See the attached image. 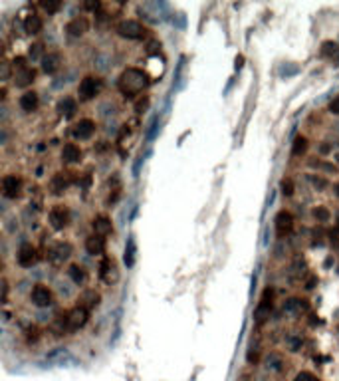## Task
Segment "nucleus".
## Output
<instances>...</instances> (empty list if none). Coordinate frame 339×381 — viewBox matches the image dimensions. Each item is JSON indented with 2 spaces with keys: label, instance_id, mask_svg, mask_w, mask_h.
<instances>
[{
  "label": "nucleus",
  "instance_id": "1",
  "mask_svg": "<svg viewBox=\"0 0 339 381\" xmlns=\"http://www.w3.org/2000/svg\"><path fill=\"white\" fill-rule=\"evenodd\" d=\"M147 86H149V76H147V72L141 70V68H127V70L119 76V80H117V88H119L121 95H123V97H129V99H133V97H137L141 92H145Z\"/></svg>",
  "mask_w": 339,
  "mask_h": 381
},
{
  "label": "nucleus",
  "instance_id": "2",
  "mask_svg": "<svg viewBox=\"0 0 339 381\" xmlns=\"http://www.w3.org/2000/svg\"><path fill=\"white\" fill-rule=\"evenodd\" d=\"M115 32L127 40H143L147 36V28L139 20H133V18H125V20L117 22Z\"/></svg>",
  "mask_w": 339,
  "mask_h": 381
},
{
  "label": "nucleus",
  "instance_id": "3",
  "mask_svg": "<svg viewBox=\"0 0 339 381\" xmlns=\"http://www.w3.org/2000/svg\"><path fill=\"white\" fill-rule=\"evenodd\" d=\"M89 312L82 306H74L70 312H66V316L62 318V328L64 332H78L80 328H84L87 324Z\"/></svg>",
  "mask_w": 339,
  "mask_h": 381
},
{
  "label": "nucleus",
  "instance_id": "4",
  "mask_svg": "<svg viewBox=\"0 0 339 381\" xmlns=\"http://www.w3.org/2000/svg\"><path fill=\"white\" fill-rule=\"evenodd\" d=\"M103 88V82L95 76H85L78 86V97L80 101H91Z\"/></svg>",
  "mask_w": 339,
  "mask_h": 381
},
{
  "label": "nucleus",
  "instance_id": "5",
  "mask_svg": "<svg viewBox=\"0 0 339 381\" xmlns=\"http://www.w3.org/2000/svg\"><path fill=\"white\" fill-rule=\"evenodd\" d=\"M72 252H74V248L70 242H58L48 250V260L52 264H64L66 260H70Z\"/></svg>",
  "mask_w": 339,
  "mask_h": 381
},
{
  "label": "nucleus",
  "instance_id": "6",
  "mask_svg": "<svg viewBox=\"0 0 339 381\" xmlns=\"http://www.w3.org/2000/svg\"><path fill=\"white\" fill-rule=\"evenodd\" d=\"M30 300H32V304L38 306V308H48V306H52V302H54V294H52V290H50L48 286L36 284L34 290H32V294H30Z\"/></svg>",
  "mask_w": 339,
  "mask_h": 381
},
{
  "label": "nucleus",
  "instance_id": "7",
  "mask_svg": "<svg viewBox=\"0 0 339 381\" xmlns=\"http://www.w3.org/2000/svg\"><path fill=\"white\" fill-rule=\"evenodd\" d=\"M50 224H52V228H56V230H64L66 226H68V222H70V210H68V206L66 204H56L52 210H50Z\"/></svg>",
  "mask_w": 339,
  "mask_h": 381
},
{
  "label": "nucleus",
  "instance_id": "8",
  "mask_svg": "<svg viewBox=\"0 0 339 381\" xmlns=\"http://www.w3.org/2000/svg\"><path fill=\"white\" fill-rule=\"evenodd\" d=\"M274 222H276V234H278L280 238L288 236V234L294 230V214H292L290 210H280V212L276 214Z\"/></svg>",
  "mask_w": 339,
  "mask_h": 381
},
{
  "label": "nucleus",
  "instance_id": "9",
  "mask_svg": "<svg viewBox=\"0 0 339 381\" xmlns=\"http://www.w3.org/2000/svg\"><path fill=\"white\" fill-rule=\"evenodd\" d=\"M95 133V121L93 119H80L76 125H74V129H72V135L76 137V139H80V141H87V139H91V135Z\"/></svg>",
  "mask_w": 339,
  "mask_h": 381
},
{
  "label": "nucleus",
  "instance_id": "10",
  "mask_svg": "<svg viewBox=\"0 0 339 381\" xmlns=\"http://www.w3.org/2000/svg\"><path fill=\"white\" fill-rule=\"evenodd\" d=\"M89 30V20L85 16H76L66 24V34L72 38H82Z\"/></svg>",
  "mask_w": 339,
  "mask_h": 381
},
{
  "label": "nucleus",
  "instance_id": "11",
  "mask_svg": "<svg viewBox=\"0 0 339 381\" xmlns=\"http://www.w3.org/2000/svg\"><path fill=\"white\" fill-rule=\"evenodd\" d=\"M16 260H18V264L22 266V268H30V266H34L36 262H38V250L32 246V244H22L20 246V250H18V254H16Z\"/></svg>",
  "mask_w": 339,
  "mask_h": 381
},
{
  "label": "nucleus",
  "instance_id": "12",
  "mask_svg": "<svg viewBox=\"0 0 339 381\" xmlns=\"http://www.w3.org/2000/svg\"><path fill=\"white\" fill-rule=\"evenodd\" d=\"M22 192V179L18 175H6L2 179V194L6 198H16Z\"/></svg>",
  "mask_w": 339,
  "mask_h": 381
},
{
  "label": "nucleus",
  "instance_id": "13",
  "mask_svg": "<svg viewBox=\"0 0 339 381\" xmlns=\"http://www.w3.org/2000/svg\"><path fill=\"white\" fill-rule=\"evenodd\" d=\"M270 314H272V300H268V296H264V298L260 300V304L256 306V310H254V324H256V326L266 324L268 318H270Z\"/></svg>",
  "mask_w": 339,
  "mask_h": 381
},
{
  "label": "nucleus",
  "instance_id": "14",
  "mask_svg": "<svg viewBox=\"0 0 339 381\" xmlns=\"http://www.w3.org/2000/svg\"><path fill=\"white\" fill-rule=\"evenodd\" d=\"M14 86L16 88H28V86H32L34 84V80H36V70L34 68H24V70H20V72H14Z\"/></svg>",
  "mask_w": 339,
  "mask_h": 381
},
{
  "label": "nucleus",
  "instance_id": "15",
  "mask_svg": "<svg viewBox=\"0 0 339 381\" xmlns=\"http://www.w3.org/2000/svg\"><path fill=\"white\" fill-rule=\"evenodd\" d=\"M62 66V56L58 52H50L42 58V72L44 74H56Z\"/></svg>",
  "mask_w": 339,
  "mask_h": 381
},
{
  "label": "nucleus",
  "instance_id": "16",
  "mask_svg": "<svg viewBox=\"0 0 339 381\" xmlns=\"http://www.w3.org/2000/svg\"><path fill=\"white\" fill-rule=\"evenodd\" d=\"M93 232L97 234V236H107V234H111L113 232V224H111V218L109 216H105V214H99V216H95L93 218Z\"/></svg>",
  "mask_w": 339,
  "mask_h": 381
},
{
  "label": "nucleus",
  "instance_id": "17",
  "mask_svg": "<svg viewBox=\"0 0 339 381\" xmlns=\"http://www.w3.org/2000/svg\"><path fill=\"white\" fill-rule=\"evenodd\" d=\"M308 300H302V298H292L284 304V312L290 314V316H302L304 312H308Z\"/></svg>",
  "mask_w": 339,
  "mask_h": 381
},
{
  "label": "nucleus",
  "instance_id": "18",
  "mask_svg": "<svg viewBox=\"0 0 339 381\" xmlns=\"http://www.w3.org/2000/svg\"><path fill=\"white\" fill-rule=\"evenodd\" d=\"M18 103H20L22 111H26V113H32V111H36V107H38L40 99H38V94H36V92H24V94L20 95Z\"/></svg>",
  "mask_w": 339,
  "mask_h": 381
},
{
  "label": "nucleus",
  "instance_id": "19",
  "mask_svg": "<svg viewBox=\"0 0 339 381\" xmlns=\"http://www.w3.org/2000/svg\"><path fill=\"white\" fill-rule=\"evenodd\" d=\"M99 300H101V296H99L95 290H87V292H84V294L80 296L78 306H82V308H85L87 312H91L93 308L99 306Z\"/></svg>",
  "mask_w": 339,
  "mask_h": 381
},
{
  "label": "nucleus",
  "instance_id": "20",
  "mask_svg": "<svg viewBox=\"0 0 339 381\" xmlns=\"http://www.w3.org/2000/svg\"><path fill=\"white\" fill-rule=\"evenodd\" d=\"M42 26H44V22H42V16H38V14H28L26 16V20H24V32L26 34H30V36H36V34H40L42 32Z\"/></svg>",
  "mask_w": 339,
  "mask_h": 381
},
{
  "label": "nucleus",
  "instance_id": "21",
  "mask_svg": "<svg viewBox=\"0 0 339 381\" xmlns=\"http://www.w3.org/2000/svg\"><path fill=\"white\" fill-rule=\"evenodd\" d=\"M62 161L64 163H80L82 161V149L76 143H66L62 149Z\"/></svg>",
  "mask_w": 339,
  "mask_h": 381
},
{
  "label": "nucleus",
  "instance_id": "22",
  "mask_svg": "<svg viewBox=\"0 0 339 381\" xmlns=\"http://www.w3.org/2000/svg\"><path fill=\"white\" fill-rule=\"evenodd\" d=\"M85 250H87V254H91V256L103 254V250H105V238H103V236H97V234H91V236L85 240Z\"/></svg>",
  "mask_w": 339,
  "mask_h": 381
},
{
  "label": "nucleus",
  "instance_id": "23",
  "mask_svg": "<svg viewBox=\"0 0 339 381\" xmlns=\"http://www.w3.org/2000/svg\"><path fill=\"white\" fill-rule=\"evenodd\" d=\"M58 111H60V115H64V117H74V113L78 111V99H76V97H64V99H60Z\"/></svg>",
  "mask_w": 339,
  "mask_h": 381
},
{
  "label": "nucleus",
  "instance_id": "24",
  "mask_svg": "<svg viewBox=\"0 0 339 381\" xmlns=\"http://www.w3.org/2000/svg\"><path fill=\"white\" fill-rule=\"evenodd\" d=\"M70 173H56L52 179V192L54 194H62L64 190L70 187Z\"/></svg>",
  "mask_w": 339,
  "mask_h": 381
},
{
  "label": "nucleus",
  "instance_id": "25",
  "mask_svg": "<svg viewBox=\"0 0 339 381\" xmlns=\"http://www.w3.org/2000/svg\"><path fill=\"white\" fill-rule=\"evenodd\" d=\"M115 270V264H113V260L109 258V256H105L103 260H101V264H99V278L101 280H105V282H111V280H117L115 276H111V272ZM113 274H117V272H113Z\"/></svg>",
  "mask_w": 339,
  "mask_h": 381
},
{
  "label": "nucleus",
  "instance_id": "26",
  "mask_svg": "<svg viewBox=\"0 0 339 381\" xmlns=\"http://www.w3.org/2000/svg\"><path fill=\"white\" fill-rule=\"evenodd\" d=\"M68 276H70L72 282L78 284V286H82V284L87 280V272H85L84 266H80V264H72V266L68 268Z\"/></svg>",
  "mask_w": 339,
  "mask_h": 381
},
{
  "label": "nucleus",
  "instance_id": "27",
  "mask_svg": "<svg viewBox=\"0 0 339 381\" xmlns=\"http://www.w3.org/2000/svg\"><path fill=\"white\" fill-rule=\"evenodd\" d=\"M306 151H308V139L304 135H298L294 139V145H292V155L294 157H302Z\"/></svg>",
  "mask_w": 339,
  "mask_h": 381
},
{
  "label": "nucleus",
  "instance_id": "28",
  "mask_svg": "<svg viewBox=\"0 0 339 381\" xmlns=\"http://www.w3.org/2000/svg\"><path fill=\"white\" fill-rule=\"evenodd\" d=\"M135 252H137L135 240L129 238V242H127V246H125V256H123V260H125L127 266H133V264H135Z\"/></svg>",
  "mask_w": 339,
  "mask_h": 381
},
{
  "label": "nucleus",
  "instance_id": "29",
  "mask_svg": "<svg viewBox=\"0 0 339 381\" xmlns=\"http://www.w3.org/2000/svg\"><path fill=\"white\" fill-rule=\"evenodd\" d=\"M336 54H339V46L336 42H324L322 44V56L324 58H336Z\"/></svg>",
  "mask_w": 339,
  "mask_h": 381
},
{
  "label": "nucleus",
  "instance_id": "30",
  "mask_svg": "<svg viewBox=\"0 0 339 381\" xmlns=\"http://www.w3.org/2000/svg\"><path fill=\"white\" fill-rule=\"evenodd\" d=\"M40 6H42L48 14H54V12H58V10L62 8V2H60V0H42Z\"/></svg>",
  "mask_w": 339,
  "mask_h": 381
},
{
  "label": "nucleus",
  "instance_id": "31",
  "mask_svg": "<svg viewBox=\"0 0 339 381\" xmlns=\"http://www.w3.org/2000/svg\"><path fill=\"white\" fill-rule=\"evenodd\" d=\"M312 214H314L320 222H328V220H330V216H332V212L328 210V206H316V208L312 210Z\"/></svg>",
  "mask_w": 339,
  "mask_h": 381
},
{
  "label": "nucleus",
  "instance_id": "32",
  "mask_svg": "<svg viewBox=\"0 0 339 381\" xmlns=\"http://www.w3.org/2000/svg\"><path fill=\"white\" fill-rule=\"evenodd\" d=\"M280 190H282V194H284V196H292V194H294V181H292L290 177L282 179V183H280Z\"/></svg>",
  "mask_w": 339,
  "mask_h": 381
},
{
  "label": "nucleus",
  "instance_id": "33",
  "mask_svg": "<svg viewBox=\"0 0 339 381\" xmlns=\"http://www.w3.org/2000/svg\"><path fill=\"white\" fill-rule=\"evenodd\" d=\"M42 48H44L42 44H34V46H30V58H32V60H38V58H40V62H42V58L46 56V54H42V52H44Z\"/></svg>",
  "mask_w": 339,
  "mask_h": 381
},
{
  "label": "nucleus",
  "instance_id": "34",
  "mask_svg": "<svg viewBox=\"0 0 339 381\" xmlns=\"http://www.w3.org/2000/svg\"><path fill=\"white\" fill-rule=\"evenodd\" d=\"M10 68H12V72H20V70L28 68V66H26V58H24V56L14 58V60H12V64H10Z\"/></svg>",
  "mask_w": 339,
  "mask_h": 381
},
{
  "label": "nucleus",
  "instance_id": "35",
  "mask_svg": "<svg viewBox=\"0 0 339 381\" xmlns=\"http://www.w3.org/2000/svg\"><path fill=\"white\" fill-rule=\"evenodd\" d=\"M268 370H274V372H280L282 370V362L278 356H270L268 358Z\"/></svg>",
  "mask_w": 339,
  "mask_h": 381
},
{
  "label": "nucleus",
  "instance_id": "36",
  "mask_svg": "<svg viewBox=\"0 0 339 381\" xmlns=\"http://www.w3.org/2000/svg\"><path fill=\"white\" fill-rule=\"evenodd\" d=\"M294 381H318V378H316L314 374H310V372H302V374L296 376Z\"/></svg>",
  "mask_w": 339,
  "mask_h": 381
},
{
  "label": "nucleus",
  "instance_id": "37",
  "mask_svg": "<svg viewBox=\"0 0 339 381\" xmlns=\"http://www.w3.org/2000/svg\"><path fill=\"white\" fill-rule=\"evenodd\" d=\"M147 105H149V97H143V99H139V101L135 103V111H137V113H143V111L147 109Z\"/></svg>",
  "mask_w": 339,
  "mask_h": 381
},
{
  "label": "nucleus",
  "instance_id": "38",
  "mask_svg": "<svg viewBox=\"0 0 339 381\" xmlns=\"http://www.w3.org/2000/svg\"><path fill=\"white\" fill-rule=\"evenodd\" d=\"M328 109H330V111H332L334 115H339V95H338V97H334V99L330 101Z\"/></svg>",
  "mask_w": 339,
  "mask_h": 381
},
{
  "label": "nucleus",
  "instance_id": "39",
  "mask_svg": "<svg viewBox=\"0 0 339 381\" xmlns=\"http://www.w3.org/2000/svg\"><path fill=\"white\" fill-rule=\"evenodd\" d=\"M84 8H87V10H93V12H95V10H99V8H101V2H97V0H95V2H84Z\"/></svg>",
  "mask_w": 339,
  "mask_h": 381
},
{
  "label": "nucleus",
  "instance_id": "40",
  "mask_svg": "<svg viewBox=\"0 0 339 381\" xmlns=\"http://www.w3.org/2000/svg\"><path fill=\"white\" fill-rule=\"evenodd\" d=\"M312 181H314V185H316V187H320V189H324V187H326V181H324V179H320V177H314Z\"/></svg>",
  "mask_w": 339,
  "mask_h": 381
},
{
  "label": "nucleus",
  "instance_id": "41",
  "mask_svg": "<svg viewBox=\"0 0 339 381\" xmlns=\"http://www.w3.org/2000/svg\"><path fill=\"white\" fill-rule=\"evenodd\" d=\"M316 284H318V278H316V276H312V278L308 280V284H306V288H308V290H312V288H314Z\"/></svg>",
  "mask_w": 339,
  "mask_h": 381
},
{
  "label": "nucleus",
  "instance_id": "42",
  "mask_svg": "<svg viewBox=\"0 0 339 381\" xmlns=\"http://www.w3.org/2000/svg\"><path fill=\"white\" fill-rule=\"evenodd\" d=\"M334 190H336V194H338V196H339V183H338V185H336V187H334Z\"/></svg>",
  "mask_w": 339,
  "mask_h": 381
}]
</instances>
